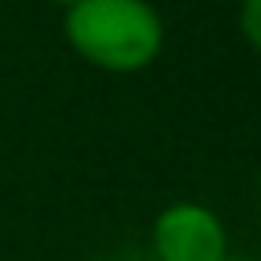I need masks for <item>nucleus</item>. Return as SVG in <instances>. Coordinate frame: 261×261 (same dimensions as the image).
<instances>
[{
    "label": "nucleus",
    "instance_id": "obj_1",
    "mask_svg": "<svg viewBox=\"0 0 261 261\" xmlns=\"http://www.w3.org/2000/svg\"><path fill=\"white\" fill-rule=\"evenodd\" d=\"M65 45L102 73H143L163 57L167 24L151 0H73L61 16Z\"/></svg>",
    "mask_w": 261,
    "mask_h": 261
},
{
    "label": "nucleus",
    "instance_id": "obj_2",
    "mask_svg": "<svg viewBox=\"0 0 261 261\" xmlns=\"http://www.w3.org/2000/svg\"><path fill=\"white\" fill-rule=\"evenodd\" d=\"M155 261H228V228L200 200H171L151 220Z\"/></svg>",
    "mask_w": 261,
    "mask_h": 261
},
{
    "label": "nucleus",
    "instance_id": "obj_3",
    "mask_svg": "<svg viewBox=\"0 0 261 261\" xmlns=\"http://www.w3.org/2000/svg\"><path fill=\"white\" fill-rule=\"evenodd\" d=\"M237 29L253 53H261V0H237Z\"/></svg>",
    "mask_w": 261,
    "mask_h": 261
},
{
    "label": "nucleus",
    "instance_id": "obj_4",
    "mask_svg": "<svg viewBox=\"0 0 261 261\" xmlns=\"http://www.w3.org/2000/svg\"><path fill=\"white\" fill-rule=\"evenodd\" d=\"M49 4H61V8H65V4H73V0H49Z\"/></svg>",
    "mask_w": 261,
    "mask_h": 261
},
{
    "label": "nucleus",
    "instance_id": "obj_5",
    "mask_svg": "<svg viewBox=\"0 0 261 261\" xmlns=\"http://www.w3.org/2000/svg\"><path fill=\"white\" fill-rule=\"evenodd\" d=\"M228 261H253V257H228Z\"/></svg>",
    "mask_w": 261,
    "mask_h": 261
}]
</instances>
